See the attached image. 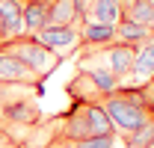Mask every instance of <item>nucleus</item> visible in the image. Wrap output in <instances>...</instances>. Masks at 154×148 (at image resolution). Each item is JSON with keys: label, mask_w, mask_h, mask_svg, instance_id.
I'll return each mask as SVG.
<instances>
[{"label": "nucleus", "mask_w": 154, "mask_h": 148, "mask_svg": "<svg viewBox=\"0 0 154 148\" xmlns=\"http://www.w3.org/2000/svg\"><path fill=\"white\" fill-rule=\"evenodd\" d=\"M98 104L104 107V113H107L113 130H116V133H122V136L134 133L136 128H142V125L151 119V113L139 104V98H136L134 89H116L113 95L101 98Z\"/></svg>", "instance_id": "nucleus-1"}, {"label": "nucleus", "mask_w": 154, "mask_h": 148, "mask_svg": "<svg viewBox=\"0 0 154 148\" xmlns=\"http://www.w3.org/2000/svg\"><path fill=\"white\" fill-rule=\"evenodd\" d=\"M48 24H59V27H74V24H77L74 0H51V9H48Z\"/></svg>", "instance_id": "nucleus-13"}, {"label": "nucleus", "mask_w": 154, "mask_h": 148, "mask_svg": "<svg viewBox=\"0 0 154 148\" xmlns=\"http://www.w3.org/2000/svg\"><path fill=\"white\" fill-rule=\"evenodd\" d=\"M151 36V30L145 27V24H136V21H128L122 18L119 24H116V42L119 45H128V48H139L142 42H148Z\"/></svg>", "instance_id": "nucleus-11"}, {"label": "nucleus", "mask_w": 154, "mask_h": 148, "mask_svg": "<svg viewBox=\"0 0 154 148\" xmlns=\"http://www.w3.org/2000/svg\"><path fill=\"white\" fill-rule=\"evenodd\" d=\"M9 42V36H6V27H3V21H0V45H6Z\"/></svg>", "instance_id": "nucleus-16"}, {"label": "nucleus", "mask_w": 154, "mask_h": 148, "mask_svg": "<svg viewBox=\"0 0 154 148\" xmlns=\"http://www.w3.org/2000/svg\"><path fill=\"white\" fill-rule=\"evenodd\" d=\"M77 39H80V45H83L86 51H92V48H107V45L116 42V27L98 24V21H83V24L77 27Z\"/></svg>", "instance_id": "nucleus-7"}, {"label": "nucleus", "mask_w": 154, "mask_h": 148, "mask_svg": "<svg viewBox=\"0 0 154 148\" xmlns=\"http://www.w3.org/2000/svg\"><path fill=\"white\" fill-rule=\"evenodd\" d=\"M0 21L6 27L9 42L24 36V0H0Z\"/></svg>", "instance_id": "nucleus-8"}, {"label": "nucleus", "mask_w": 154, "mask_h": 148, "mask_svg": "<svg viewBox=\"0 0 154 148\" xmlns=\"http://www.w3.org/2000/svg\"><path fill=\"white\" fill-rule=\"evenodd\" d=\"M151 77H154V39H148L139 48H134V71H131L128 83L122 89H139Z\"/></svg>", "instance_id": "nucleus-4"}, {"label": "nucleus", "mask_w": 154, "mask_h": 148, "mask_svg": "<svg viewBox=\"0 0 154 148\" xmlns=\"http://www.w3.org/2000/svg\"><path fill=\"white\" fill-rule=\"evenodd\" d=\"M151 119H154V113H151Z\"/></svg>", "instance_id": "nucleus-19"}, {"label": "nucleus", "mask_w": 154, "mask_h": 148, "mask_svg": "<svg viewBox=\"0 0 154 148\" xmlns=\"http://www.w3.org/2000/svg\"><path fill=\"white\" fill-rule=\"evenodd\" d=\"M122 9H125V0H92L83 21H98V24L116 27L122 21Z\"/></svg>", "instance_id": "nucleus-9"}, {"label": "nucleus", "mask_w": 154, "mask_h": 148, "mask_svg": "<svg viewBox=\"0 0 154 148\" xmlns=\"http://www.w3.org/2000/svg\"><path fill=\"white\" fill-rule=\"evenodd\" d=\"M33 39L42 42L45 48H51L54 54L71 51V48L80 45V39H77V27H59V24H48V27H42Z\"/></svg>", "instance_id": "nucleus-5"}, {"label": "nucleus", "mask_w": 154, "mask_h": 148, "mask_svg": "<svg viewBox=\"0 0 154 148\" xmlns=\"http://www.w3.org/2000/svg\"><path fill=\"white\" fill-rule=\"evenodd\" d=\"M125 142H128V148H151L154 145V119H148V122H145L142 128H136L134 133H128Z\"/></svg>", "instance_id": "nucleus-14"}, {"label": "nucleus", "mask_w": 154, "mask_h": 148, "mask_svg": "<svg viewBox=\"0 0 154 148\" xmlns=\"http://www.w3.org/2000/svg\"><path fill=\"white\" fill-rule=\"evenodd\" d=\"M113 145H116V133H107V136H86L74 148H113Z\"/></svg>", "instance_id": "nucleus-15"}, {"label": "nucleus", "mask_w": 154, "mask_h": 148, "mask_svg": "<svg viewBox=\"0 0 154 148\" xmlns=\"http://www.w3.org/2000/svg\"><path fill=\"white\" fill-rule=\"evenodd\" d=\"M0 83H21V86H36V77L27 71V65L12 54L6 45H0Z\"/></svg>", "instance_id": "nucleus-6"}, {"label": "nucleus", "mask_w": 154, "mask_h": 148, "mask_svg": "<svg viewBox=\"0 0 154 148\" xmlns=\"http://www.w3.org/2000/svg\"><path fill=\"white\" fill-rule=\"evenodd\" d=\"M54 139L51 142H65V145H77L80 139L89 136V125H86V116H83V104H74V110L65 113L62 119H54Z\"/></svg>", "instance_id": "nucleus-3"}, {"label": "nucleus", "mask_w": 154, "mask_h": 148, "mask_svg": "<svg viewBox=\"0 0 154 148\" xmlns=\"http://www.w3.org/2000/svg\"><path fill=\"white\" fill-rule=\"evenodd\" d=\"M6 48L27 65V71L36 77V83L48 80L51 74L57 71V65L62 62L59 54H54L51 48H45V45L36 42L33 36H18V39H12V42H6Z\"/></svg>", "instance_id": "nucleus-2"}, {"label": "nucleus", "mask_w": 154, "mask_h": 148, "mask_svg": "<svg viewBox=\"0 0 154 148\" xmlns=\"http://www.w3.org/2000/svg\"><path fill=\"white\" fill-rule=\"evenodd\" d=\"M148 30H151V36H154V21H151V24H148Z\"/></svg>", "instance_id": "nucleus-18"}, {"label": "nucleus", "mask_w": 154, "mask_h": 148, "mask_svg": "<svg viewBox=\"0 0 154 148\" xmlns=\"http://www.w3.org/2000/svg\"><path fill=\"white\" fill-rule=\"evenodd\" d=\"M51 0H24V36H36L42 27H48Z\"/></svg>", "instance_id": "nucleus-10"}, {"label": "nucleus", "mask_w": 154, "mask_h": 148, "mask_svg": "<svg viewBox=\"0 0 154 148\" xmlns=\"http://www.w3.org/2000/svg\"><path fill=\"white\" fill-rule=\"evenodd\" d=\"M151 3H154V0H151Z\"/></svg>", "instance_id": "nucleus-20"}, {"label": "nucleus", "mask_w": 154, "mask_h": 148, "mask_svg": "<svg viewBox=\"0 0 154 148\" xmlns=\"http://www.w3.org/2000/svg\"><path fill=\"white\" fill-rule=\"evenodd\" d=\"M48 148H74V145H65V142H48Z\"/></svg>", "instance_id": "nucleus-17"}, {"label": "nucleus", "mask_w": 154, "mask_h": 148, "mask_svg": "<svg viewBox=\"0 0 154 148\" xmlns=\"http://www.w3.org/2000/svg\"><path fill=\"white\" fill-rule=\"evenodd\" d=\"M83 116H86V125H89V136H107V133H116L101 104H83Z\"/></svg>", "instance_id": "nucleus-12"}]
</instances>
